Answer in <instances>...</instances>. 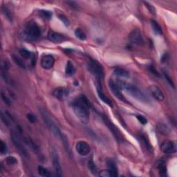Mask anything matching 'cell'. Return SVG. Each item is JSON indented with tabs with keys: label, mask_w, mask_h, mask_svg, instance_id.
Masks as SVG:
<instances>
[{
	"label": "cell",
	"mask_w": 177,
	"mask_h": 177,
	"mask_svg": "<svg viewBox=\"0 0 177 177\" xmlns=\"http://www.w3.org/2000/svg\"><path fill=\"white\" fill-rule=\"evenodd\" d=\"M76 37L78 38L80 40H85L87 39V35L84 33V32L80 28H76L75 31Z\"/></svg>",
	"instance_id": "28"
},
{
	"label": "cell",
	"mask_w": 177,
	"mask_h": 177,
	"mask_svg": "<svg viewBox=\"0 0 177 177\" xmlns=\"http://www.w3.org/2000/svg\"><path fill=\"white\" fill-rule=\"evenodd\" d=\"M157 129L159 131V132L163 134H167L168 133L170 132V130L167 127L166 125H163V124H159V125L157 126Z\"/></svg>",
	"instance_id": "30"
},
{
	"label": "cell",
	"mask_w": 177,
	"mask_h": 177,
	"mask_svg": "<svg viewBox=\"0 0 177 177\" xmlns=\"http://www.w3.org/2000/svg\"><path fill=\"white\" fill-rule=\"evenodd\" d=\"M20 131L19 129H13L11 131V140L13 141L14 145L15 146L17 149L18 150V152L21 154L22 156H23L24 158H29L28 152L26 149L24 143L22 140L20 135Z\"/></svg>",
	"instance_id": "3"
},
{
	"label": "cell",
	"mask_w": 177,
	"mask_h": 177,
	"mask_svg": "<svg viewBox=\"0 0 177 177\" xmlns=\"http://www.w3.org/2000/svg\"><path fill=\"white\" fill-rule=\"evenodd\" d=\"M164 76H165V78H166V80H167L168 82H169V84L171 85V86H172L173 87H175V85H174L173 82H172V80H171L170 76H168V75L167 74V73H164Z\"/></svg>",
	"instance_id": "42"
},
{
	"label": "cell",
	"mask_w": 177,
	"mask_h": 177,
	"mask_svg": "<svg viewBox=\"0 0 177 177\" xmlns=\"http://www.w3.org/2000/svg\"><path fill=\"white\" fill-rule=\"evenodd\" d=\"M136 119L138 120L142 125H145V124L147 123V120L145 117H144L142 115H138L136 116Z\"/></svg>",
	"instance_id": "39"
},
{
	"label": "cell",
	"mask_w": 177,
	"mask_h": 177,
	"mask_svg": "<svg viewBox=\"0 0 177 177\" xmlns=\"http://www.w3.org/2000/svg\"><path fill=\"white\" fill-rule=\"evenodd\" d=\"M76 149L80 155L87 156L90 153L91 148L88 144L83 140L78 141L76 145Z\"/></svg>",
	"instance_id": "12"
},
{
	"label": "cell",
	"mask_w": 177,
	"mask_h": 177,
	"mask_svg": "<svg viewBox=\"0 0 177 177\" xmlns=\"http://www.w3.org/2000/svg\"><path fill=\"white\" fill-rule=\"evenodd\" d=\"M26 143H28V145L31 147L32 149L33 150L34 152L36 153V154H40V147L37 143H35L33 140H32L31 139H26Z\"/></svg>",
	"instance_id": "24"
},
{
	"label": "cell",
	"mask_w": 177,
	"mask_h": 177,
	"mask_svg": "<svg viewBox=\"0 0 177 177\" xmlns=\"http://www.w3.org/2000/svg\"><path fill=\"white\" fill-rule=\"evenodd\" d=\"M2 9L3 14H4V15L6 17V18L8 20H10L11 22H12V20H13V17H12V15L10 11L8 10L6 7H4V6L2 7Z\"/></svg>",
	"instance_id": "32"
},
{
	"label": "cell",
	"mask_w": 177,
	"mask_h": 177,
	"mask_svg": "<svg viewBox=\"0 0 177 177\" xmlns=\"http://www.w3.org/2000/svg\"><path fill=\"white\" fill-rule=\"evenodd\" d=\"M148 89L151 96L156 100H158V101H163L164 100L165 96L163 91L161 90V88L158 86H156V85H151V86L149 87Z\"/></svg>",
	"instance_id": "14"
},
{
	"label": "cell",
	"mask_w": 177,
	"mask_h": 177,
	"mask_svg": "<svg viewBox=\"0 0 177 177\" xmlns=\"http://www.w3.org/2000/svg\"><path fill=\"white\" fill-rule=\"evenodd\" d=\"M53 95L59 100H64L69 95V90L64 87H59L54 91Z\"/></svg>",
	"instance_id": "16"
},
{
	"label": "cell",
	"mask_w": 177,
	"mask_h": 177,
	"mask_svg": "<svg viewBox=\"0 0 177 177\" xmlns=\"http://www.w3.org/2000/svg\"><path fill=\"white\" fill-rule=\"evenodd\" d=\"M156 166L159 170V175L161 176H166L167 173V170L166 167V163L163 160H159L156 163Z\"/></svg>",
	"instance_id": "18"
},
{
	"label": "cell",
	"mask_w": 177,
	"mask_h": 177,
	"mask_svg": "<svg viewBox=\"0 0 177 177\" xmlns=\"http://www.w3.org/2000/svg\"><path fill=\"white\" fill-rule=\"evenodd\" d=\"M87 69L100 83V81L104 77V70L102 67L97 61L91 59L87 63Z\"/></svg>",
	"instance_id": "5"
},
{
	"label": "cell",
	"mask_w": 177,
	"mask_h": 177,
	"mask_svg": "<svg viewBox=\"0 0 177 177\" xmlns=\"http://www.w3.org/2000/svg\"><path fill=\"white\" fill-rule=\"evenodd\" d=\"M161 149L165 154H174V153L176 152L177 150L176 143L174 141L165 140L161 144Z\"/></svg>",
	"instance_id": "9"
},
{
	"label": "cell",
	"mask_w": 177,
	"mask_h": 177,
	"mask_svg": "<svg viewBox=\"0 0 177 177\" xmlns=\"http://www.w3.org/2000/svg\"><path fill=\"white\" fill-rule=\"evenodd\" d=\"M40 114L42 115V117L44 123H45L46 125L48 126V127L51 129V132L54 133V134L56 137L60 138L61 140H63V138L64 137V135L61 132L60 129H59L58 127V126L55 125V123L54 122V120L51 119V118L50 117L49 114L47 113L46 110H43V109H40Z\"/></svg>",
	"instance_id": "4"
},
{
	"label": "cell",
	"mask_w": 177,
	"mask_h": 177,
	"mask_svg": "<svg viewBox=\"0 0 177 177\" xmlns=\"http://www.w3.org/2000/svg\"><path fill=\"white\" fill-rule=\"evenodd\" d=\"M114 73L118 77H121V78H129L130 76V73L124 69H121V68H117L114 70Z\"/></svg>",
	"instance_id": "22"
},
{
	"label": "cell",
	"mask_w": 177,
	"mask_h": 177,
	"mask_svg": "<svg viewBox=\"0 0 177 177\" xmlns=\"http://www.w3.org/2000/svg\"><path fill=\"white\" fill-rule=\"evenodd\" d=\"M90 102L84 96L76 98L72 102V107L76 116L82 123H87L89 120Z\"/></svg>",
	"instance_id": "1"
},
{
	"label": "cell",
	"mask_w": 177,
	"mask_h": 177,
	"mask_svg": "<svg viewBox=\"0 0 177 177\" xmlns=\"http://www.w3.org/2000/svg\"><path fill=\"white\" fill-rule=\"evenodd\" d=\"M88 167L89 168V170H91V172H92L93 175H96L97 172H98V170H97V167L96 166L95 163H93L92 161H90L88 163Z\"/></svg>",
	"instance_id": "33"
},
{
	"label": "cell",
	"mask_w": 177,
	"mask_h": 177,
	"mask_svg": "<svg viewBox=\"0 0 177 177\" xmlns=\"http://www.w3.org/2000/svg\"><path fill=\"white\" fill-rule=\"evenodd\" d=\"M102 118L105 124L107 125L108 129H110V132L112 133V134L114 135V136L116 138V139L118 141H119V142H123L124 137L121 132L120 131V129L118 128L113 123H112L111 120H110V119H109L106 115L102 114Z\"/></svg>",
	"instance_id": "6"
},
{
	"label": "cell",
	"mask_w": 177,
	"mask_h": 177,
	"mask_svg": "<svg viewBox=\"0 0 177 177\" xmlns=\"http://www.w3.org/2000/svg\"><path fill=\"white\" fill-rule=\"evenodd\" d=\"M151 25H152L153 31H154V33L156 35H162V33H163L162 28L161 27V26L159 25L157 22L154 21V20H152Z\"/></svg>",
	"instance_id": "26"
},
{
	"label": "cell",
	"mask_w": 177,
	"mask_h": 177,
	"mask_svg": "<svg viewBox=\"0 0 177 177\" xmlns=\"http://www.w3.org/2000/svg\"><path fill=\"white\" fill-rule=\"evenodd\" d=\"M13 59H14V61L15 62V63L18 64L20 67L25 68V67H26L25 63L23 61V60L21 58L19 57V56H17V55H14Z\"/></svg>",
	"instance_id": "31"
},
{
	"label": "cell",
	"mask_w": 177,
	"mask_h": 177,
	"mask_svg": "<svg viewBox=\"0 0 177 177\" xmlns=\"http://www.w3.org/2000/svg\"><path fill=\"white\" fill-rule=\"evenodd\" d=\"M5 161L6 162V163L9 165V166H13L15 165L17 163V160L14 157V156H8V157L5 159Z\"/></svg>",
	"instance_id": "35"
},
{
	"label": "cell",
	"mask_w": 177,
	"mask_h": 177,
	"mask_svg": "<svg viewBox=\"0 0 177 177\" xmlns=\"http://www.w3.org/2000/svg\"><path fill=\"white\" fill-rule=\"evenodd\" d=\"M138 139H139L141 145H142L144 148L145 149L147 152H149V153L152 152V147L151 144H150L149 141L145 136L140 135L139 138H138Z\"/></svg>",
	"instance_id": "19"
},
{
	"label": "cell",
	"mask_w": 177,
	"mask_h": 177,
	"mask_svg": "<svg viewBox=\"0 0 177 177\" xmlns=\"http://www.w3.org/2000/svg\"><path fill=\"white\" fill-rule=\"evenodd\" d=\"M123 90L127 91V92L130 93L132 96H134V98L140 100V101H143V102L148 101V98H147V97L145 95L142 91L138 89V88L127 84L125 82V83H124Z\"/></svg>",
	"instance_id": "7"
},
{
	"label": "cell",
	"mask_w": 177,
	"mask_h": 177,
	"mask_svg": "<svg viewBox=\"0 0 177 177\" xmlns=\"http://www.w3.org/2000/svg\"><path fill=\"white\" fill-rule=\"evenodd\" d=\"M109 87H110L111 91H112V93L114 94L115 96H116L118 98L123 102H127V101L126 100V98H125V96L122 94L121 90H120V88L117 86V84H116V82H115L114 80L112 79L110 80V81H109Z\"/></svg>",
	"instance_id": "11"
},
{
	"label": "cell",
	"mask_w": 177,
	"mask_h": 177,
	"mask_svg": "<svg viewBox=\"0 0 177 177\" xmlns=\"http://www.w3.org/2000/svg\"><path fill=\"white\" fill-rule=\"evenodd\" d=\"M108 170L110 171L113 177L117 176L119 175V170H118V167L116 166L115 162L112 160H108L107 162Z\"/></svg>",
	"instance_id": "20"
},
{
	"label": "cell",
	"mask_w": 177,
	"mask_h": 177,
	"mask_svg": "<svg viewBox=\"0 0 177 177\" xmlns=\"http://www.w3.org/2000/svg\"><path fill=\"white\" fill-rule=\"evenodd\" d=\"M7 152H8V147L6 144L2 140H1V141H0V152H1L2 154H6Z\"/></svg>",
	"instance_id": "34"
},
{
	"label": "cell",
	"mask_w": 177,
	"mask_h": 177,
	"mask_svg": "<svg viewBox=\"0 0 177 177\" xmlns=\"http://www.w3.org/2000/svg\"><path fill=\"white\" fill-rule=\"evenodd\" d=\"M129 40L131 43L136 44V45H140L143 43V39L141 34L140 30L139 28H135L129 34Z\"/></svg>",
	"instance_id": "10"
},
{
	"label": "cell",
	"mask_w": 177,
	"mask_h": 177,
	"mask_svg": "<svg viewBox=\"0 0 177 177\" xmlns=\"http://www.w3.org/2000/svg\"><path fill=\"white\" fill-rule=\"evenodd\" d=\"M48 39L54 43H61L66 40V37L63 34L56 33L54 31H49L48 34Z\"/></svg>",
	"instance_id": "15"
},
{
	"label": "cell",
	"mask_w": 177,
	"mask_h": 177,
	"mask_svg": "<svg viewBox=\"0 0 177 177\" xmlns=\"http://www.w3.org/2000/svg\"><path fill=\"white\" fill-rule=\"evenodd\" d=\"M99 176H102V177H111L113 176L111 175V172L109 170H102L101 172L99 173Z\"/></svg>",
	"instance_id": "37"
},
{
	"label": "cell",
	"mask_w": 177,
	"mask_h": 177,
	"mask_svg": "<svg viewBox=\"0 0 177 177\" xmlns=\"http://www.w3.org/2000/svg\"><path fill=\"white\" fill-rule=\"evenodd\" d=\"M22 37L27 41H35L41 35V31L35 22H29L22 33Z\"/></svg>",
	"instance_id": "2"
},
{
	"label": "cell",
	"mask_w": 177,
	"mask_h": 177,
	"mask_svg": "<svg viewBox=\"0 0 177 177\" xmlns=\"http://www.w3.org/2000/svg\"><path fill=\"white\" fill-rule=\"evenodd\" d=\"M97 92H98V97L102 101L106 103V104H107L109 106H110V107H113V103H112L111 100L105 95L104 92H103V90L102 89V87L100 83H99V85L97 87Z\"/></svg>",
	"instance_id": "17"
},
{
	"label": "cell",
	"mask_w": 177,
	"mask_h": 177,
	"mask_svg": "<svg viewBox=\"0 0 177 177\" xmlns=\"http://www.w3.org/2000/svg\"><path fill=\"white\" fill-rule=\"evenodd\" d=\"M2 99L3 100V101L4 102V103L6 105H7L8 106H10L11 105V100L8 98V97L6 96V94H4V93H2Z\"/></svg>",
	"instance_id": "40"
},
{
	"label": "cell",
	"mask_w": 177,
	"mask_h": 177,
	"mask_svg": "<svg viewBox=\"0 0 177 177\" xmlns=\"http://www.w3.org/2000/svg\"><path fill=\"white\" fill-rule=\"evenodd\" d=\"M65 73L69 76H72L76 73V68L71 61H68L65 68Z\"/></svg>",
	"instance_id": "23"
},
{
	"label": "cell",
	"mask_w": 177,
	"mask_h": 177,
	"mask_svg": "<svg viewBox=\"0 0 177 177\" xmlns=\"http://www.w3.org/2000/svg\"><path fill=\"white\" fill-rule=\"evenodd\" d=\"M149 69L150 71H151V72L153 73V74H154V75L156 76H159L158 73L157 72V71H156V69H154V68L152 66H150L149 68Z\"/></svg>",
	"instance_id": "43"
},
{
	"label": "cell",
	"mask_w": 177,
	"mask_h": 177,
	"mask_svg": "<svg viewBox=\"0 0 177 177\" xmlns=\"http://www.w3.org/2000/svg\"><path fill=\"white\" fill-rule=\"evenodd\" d=\"M26 117H27V119L28 120V121L31 123H35V122L37 121L36 116H35V115L33 114H31V113L28 114Z\"/></svg>",
	"instance_id": "38"
},
{
	"label": "cell",
	"mask_w": 177,
	"mask_h": 177,
	"mask_svg": "<svg viewBox=\"0 0 177 177\" xmlns=\"http://www.w3.org/2000/svg\"><path fill=\"white\" fill-rule=\"evenodd\" d=\"M51 158H52L53 166H54V168L55 170L56 175L58 176H61L63 175V170H62L58 154L55 149H53L51 151Z\"/></svg>",
	"instance_id": "8"
},
{
	"label": "cell",
	"mask_w": 177,
	"mask_h": 177,
	"mask_svg": "<svg viewBox=\"0 0 177 177\" xmlns=\"http://www.w3.org/2000/svg\"><path fill=\"white\" fill-rule=\"evenodd\" d=\"M1 119L2 122L4 123L5 125H6L8 127H9L11 125L12 122L13 121V118L11 116V115L7 113V112H3L2 111L1 113Z\"/></svg>",
	"instance_id": "21"
},
{
	"label": "cell",
	"mask_w": 177,
	"mask_h": 177,
	"mask_svg": "<svg viewBox=\"0 0 177 177\" xmlns=\"http://www.w3.org/2000/svg\"><path fill=\"white\" fill-rule=\"evenodd\" d=\"M37 171L39 175L43 177H49L51 176V172H50L46 168L42 166H39L37 167Z\"/></svg>",
	"instance_id": "27"
},
{
	"label": "cell",
	"mask_w": 177,
	"mask_h": 177,
	"mask_svg": "<svg viewBox=\"0 0 177 177\" xmlns=\"http://www.w3.org/2000/svg\"><path fill=\"white\" fill-rule=\"evenodd\" d=\"M55 64V59L51 55H44L41 58V66L44 69H52Z\"/></svg>",
	"instance_id": "13"
},
{
	"label": "cell",
	"mask_w": 177,
	"mask_h": 177,
	"mask_svg": "<svg viewBox=\"0 0 177 177\" xmlns=\"http://www.w3.org/2000/svg\"><path fill=\"white\" fill-rule=\"evenodd\" d=\"M39 13L41 17H44L45 19H51L52 17V13L51 11H46V10H41L39 11Z\"/></svg>",
	"instance_id": "29"
},
{
	"label": "cell",
	"mask_w": 177,
	"mask_h": 177,
	"mask_svg": "<svg viewBox=\"0 0 177 177\" xmlns=\"http://www.w3.org/2000/svg\"><path fill=\"white\" fill-rule=\"evenodd\" d=\"M19 54L20 55H21L22 58H24V59H31V58H33V54H32L31 51H29L28 50L26 49H19Z\"/></svg>",
	"instance_id": "25"
},
{
	"label": "cell",
	"mask_w": 177,
	"mask_h": 177,
	"mask_svg": "<svg viewBox=\"0 0 177 177\" xmlns=\"http://www.w3.org/2000/svg\"><path fill=\"white\" fill-rule=\"evenodd\" d=\"M144 4H145V6L147 7V8L148 9V11L150 12V13L153 15L156 14V8L153 6L151 4H149V3L147 2H144Z\"/></svg>",
	"instance_id": "36"
},
{
	"label": "cell",
	"mask_w": 177,
	"mask_h": 177,
	"mask_svg": "<svg viewBox=\"0 0 177 177\" xmlns=\"http://www.w3.org/2000/svg\"><path fill=\"white\" fill-rule=\"evenodd\" d=\"M58 18L60 19L62 22H63V24L65 26H69V21L67 18V17L63 15H58Z\"/></svg>",
	"instance_id": "41"
}]
</instances>
